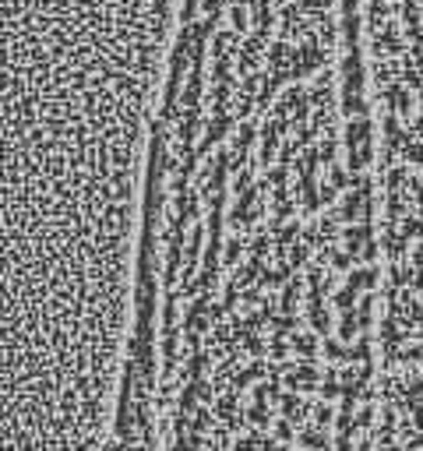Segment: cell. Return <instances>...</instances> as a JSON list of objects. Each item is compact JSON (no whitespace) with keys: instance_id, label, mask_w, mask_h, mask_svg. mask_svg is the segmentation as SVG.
<instances>
[{"instance_id":"obj_1","label":"cell","mask_w":423,"mask_h":451,"mask_svg":"<svg viewBox=\"0 0 423 451\" xmlns=\"http://www.w3.org/2000/svg\"><path fill=\"white\" fill-rule=\"evenodd\" d=\"M416 261H420V265H423V247H420V250H416Z\"/></svg>"}]
</instances>
